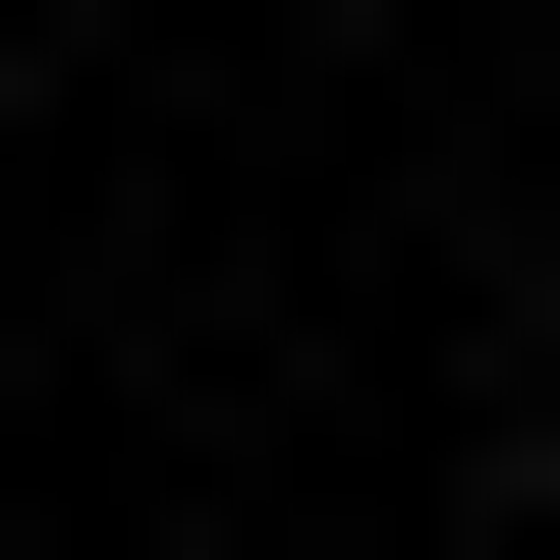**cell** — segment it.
I'll return each instance as SVG.
<instances>
[{
	"label": "cell",
	"instance_id": "cell-1",
	"mask_svg": "<svg viewBox=\"0 0 560 560\" xmlns=\"http://www.w3.org/2000/svg\"><path fill=\"white\" fill-rule=\"evenodd\" d=\"M504 504H560V448H504Z\"/></svg>",
	"mask_w": 560,
	"mask_h": 560
}]
</instances>
